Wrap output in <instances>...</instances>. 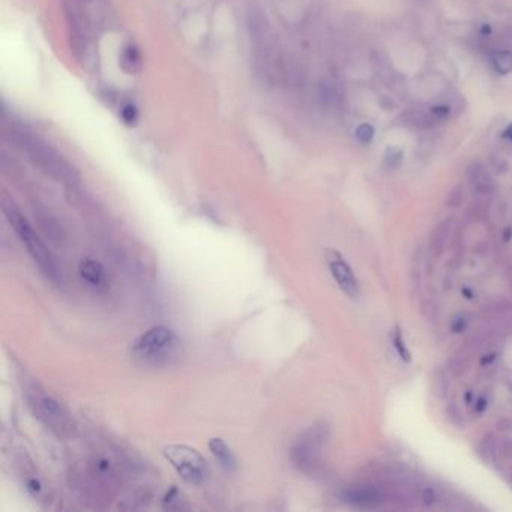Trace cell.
Returning a JSON list of instances; mask_svg holds the SVG:
<instances>
[{"mask_svg": "<svg viewBox=\"0 0 512 512\" xmlns=\"http://www.w3.org/2000/svg\"><path fill=\"white\" fill-rule=\"evenodd\" d=\"M182 342L178 335L164 326L146 331L133 342L131 356L146 367H165L178 362Z\"/></svg>", "mask_w": 512, "mask_h": 512, "instance_id": "obj_1", "label": "cell"}, {"mask_svg": "<svg viewBox=\"0 0 512 512\" xmlns=\"http://www.w3.org/2000/svg\"><path fill=\"white\" fill-rule=\"evenodd\" d=\"M164 457L179 477L191 484V486H201L209 478V465L201 455L185 445H170L164 448Z\"/></svg>", "mask_w": 512, "mask_h": 512, "instance_id": "obj_2", "label": "cell"}, {"mask_svg": "<svg viewBox=\"0 0 512 512\" xmlns=\"http://www.w3.org/2000/svg\"><path fill=\"white\" fill-rule=\"evenodd\" d=\"M6 215H8L9 221H11L13 227L15 229L17 235L20 236V239H22L23 244L26 245L27 251H29V254L35 260V263L40 266L41 271L50 279H58L59 272H58V267H56V263L53 262V257L50 256L49 249H47L45 245L42 244V240L35 235V231L29 226V222H27L20 215V213L13 212V210L6 212Z\"/></svg>", "mask_w": 512, "mask_h": 512, "instance_id": "obj_3", "label": "cell"}, {"mask_svg": "<svg viewBox=\"0 0 512 512\" xmlns=\"http://www.w3.org/2000/svg\"><path fill=\"white\" fill-rule=\"evenodd\" d=\"M328 439L326 427H314L308 433H305L302 439L293 448V460L305 472H314L319 463V451L324 440Z\"/></svg>", "mask_w": 512, "mask_h": 512, "instance_id": "obj_4", "label": "cell"}, {"mask_svg": "<svg viewBox=\"0 0 512 512\" xmlns=\"http://www.w3.org/2000/svg\"><path fill=\"white\" fill-rule=\"evenodd\" d=\"M326 263H328L329 271L341 290L347 296L353 297V299H356L359 296L358 279L344 257L337 253V251H328L326 253Z\"/></svg>", "mask_w": 512, "mask_h": 512, "instance_id": "obj_5", "label": "cell"}, {"mask_svg": "<svg viewBox=\"0 0 512 512\" xmlns=\"http://www.w3.org/2000/svg\"><path fill=\"white\" fill-rule=\"evenodd\" d=\"M340 497L342 502H346V504L352 506L364 508V509L377 508L383 504L386 499L385 493L374 486L347 487L341 493Z\"/></svg>", "mask_w": 512, "mask_h": 512, "instance_id": "obj_6", "label": "cell"}, {"mask_svg": "<svg viewBox=\"0 0 512 512\" xmlns=\"http://www.w3.org/2000/svg\"><path fill=\"white\" fill-rule=\"evenodd\" d=\"M451 229H452L451 218H446L440 221L439 224L433 229L431 235H430V240H428V251H430V254L433 257H439L443 253L446 244H448Z\"/></svg>", "mask_w": 512, "mask_h": 512, "instance_id": "obj_7", "label": "cell"}, {"mask_svg": "<svg viewBox=\"0 0 512 512\" xmlns=\"http://www.w3.org/2000/svg\"><path fill=\"white\" fill-rule=\"evenodd\" d=\"M79 274L83 281L92 287H99L106 283V271L97 260L83 258L79 265Z\"/></svg>", "mask_w": 512, "mask_h": 512, "instance_id": "obj_8", "label": "cell"}, {"mask_svg": "<svg viewBox=\"0 0 512 512\" xmlns=\"http://www.w3.org/2000/svg\"><path fill=\"white\" fill-rule=\"evenodd\" d=\"M469 182L473 191L478 194H491L496 190V183L490 173L481 164H473L469 169Z\"/></svg>", "mask_w": 512, "mask_h": 512, "instance_id": "obj_9", "label": "cell"}, {"mask_svg": "<svg viewBox=\"0 0 512 512\" xmlns=\"http://www.w3.org/2000/svg\"><path fill=\"white\" fill-rule=\"evenodd\" d=\"M209 449L222 469L227 472L236 469V460L224 440L220 439V437H213L209 440Z\"/></svg>", "mask_w": 512, "mask_h": 512, "instance_id": "obj_10", "label": "cell"}, {"mask_svg": "<svg viewBox=\"0 0 512 512\" xmlns=\"http://www.w3.org/2000/svg\"><path fill=\"white\" fill-rule=\"evenodd\" d=\"M38 407L42 416H45L47 419L50 418V424H53V421H60L62 418L60 407L58 406V403L53 402L50 397H42L38 402Z\"/></svg>", "mask_w": 512, "mask_h": 512, "instance_id": "obj_11", "label": "cell"}, {"mask_svg": "<svg viewBox=\"0 0 512 512\" xmlns=\"http://www.w3.org/2000/svg\"><path fill=\"white\" fill-rule=\"evenodd\" d=\"M493 68L500 76H506L512 71V53L511 51H497L493 54Z\"/></svg>", "mask_w": 512, "mask_h": 512, "instance_id": "obj_12", "label": "cell"}, {"mask_svg": "<svg viewBox=\"0 0 512 512\" xmlns=\"http://www.w3.org/2000/svg\"><path fill=\"white\" fill-rule=\"evenodd\" d=\"M404 161V151L399 147H388L383 156V167L386 170H397Z\"/></svg>", "mask_w": 512, "mask_h": 512, "instance_id": "obj_13", "label": "cell"}, {"mask_svg": "<svg viewBox=\"0 0 512 512\" xmlns=\"http://www.w3.org/2000/svg\"><path fill=\"white\" fill-rule=\"evenodd\" d=\"M122 67L126 71H135L140 67V53L135 47H126L122 56Z\"/></svg>", "mask_w": 512, "mask_h": 512, "instance_id": "obj_14", "label": "cell"}, {"mask_svg": "<svg viewBox=\"0 0 512 512\" xmlns=\"http://www.w3.org/2000/svg\"><path fill=\"white\" fill-rule=\"evenodd\" d=\"M393 344H394V347H395V350H397L399 358H402L406 362L411 361V352H408V349L406 347V342L403 340V335H402V332H399L398 328L394 331Z\"/></svg>", "mask_w": 512, "mask_h": 512, "instance_id": "obj_15", "label": "cell"}, {"mask_svg": "<svg viewBox=\"0 0 512 512\" xmlns=\"http://www.w3.org/2000/svg\"><path fill=\"white\" fill-rule=\"evenodd\" d=\"M120 119H122V122L128 126H133L137 124L138 120V110L134 104H125L122 107V110H120Z\"/></svg>", "mask_w": 512, "mask_h": 512, "instance_id": "obj_16", "label": "cell"}, {"mask_svg": "<svg viewBox=\"0 0 512 512\" xmlns=\"http://www.w3.org/2000/svg\"><path fill=\"white\" fill-rule=\"evenodd\" d=\"M355 135H356L359 143L368 144V143H371V140L374 138V128H372L370 124H361L356 128Z\"/></svg>", "mask_w": 512, "mask_h": 512, "instance_id": "obj_17", "label": "cell"}, {"mask_svg": "<svg viewBox=\"0 0 512 512\" xmlns=\"http://www.w3.org/2000/svg\"><path fill=\"white\" fill-rule=\"evenodd\" d=\"M463 195H464V192H463L461 185H457V186H455V188L449 192L448 200H446V204H448V206H452V208H457L459 204L461 203V200H463Z\"/></svg>", "mask_w": 512, "mask_h": 512, "instance_id": "obj_18", "label": "cell"}, {"mask_svg": "<svg viewBox=\"0 0 512 512\" xmlns=\"http://www.w3.org/2000/svg\"><path fill=\"white\" fill-rule=\"evenodd\" d=\"M431 115H433L436 119L445 120V119H448V117H449V115H451V108H449V107H446V106H434V107L431 108Z\"/></svg>", "mask_w": 512, "mask_h": 512, "instance_id": "obj_19", "label": "cell"}, {"mask_svg": "<svg viewBox=\"0 0 512 512\" xmlns=\"http://www.w3.org/2000/svg\"><path fill=\"white\" fill-rule=\"evenodd\" d=\"M504 137H505V138H508V140H509V142L512 143V124H511V125H509V126L506 128V131L504 133Z\"/></svg>", "mask_w": 512, "mask_h": 512, "instance_id": "obj_20", "label": "cell"}, {"mask_svg": "<svg viewBox=\"0 0 512 512\" xmlns=\"http://www.w3.org/2000/svg\"><path fill=\"white\" fill-rule=\"evenodd\" d=\"M486 407H487L486 402H484V399H482V398H479V399H478V403H477V408H478V412H482V411H484V408H486Z\"/></svg>", "mask_w": 512, "mask_h": 512, "instance_id": "obj_21", "label": "cell"}, {"mask_svg": "<svg viewBox=\"0 0 512 512\" xmlns=\"http://www.w3.org/2000/svg\"><path fill=\"white\" fill-rule=\"evenodd\" d=\"M490 32H491L490 26H488V24H484V27H482V33H490Z\"/></svg>", "mask_w": 512, "mask_h": 512, "instance_id": "obj_22", "label": "cell"}]
</instances>
